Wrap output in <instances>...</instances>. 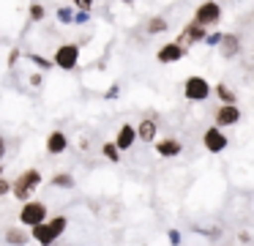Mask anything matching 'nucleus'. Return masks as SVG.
Returning <instances> with one entry per match:
<instances>
[{
  "label": "nucleus",
  "mask_w": 254,
  "mask_h": 246,
  "mask_svg": "<svg viewBox=\"0 0 254 246\" xmlns=\"http://www.w3.org/2000/svg\"><path fill=\"white\" fill-rule=\"evenodd\" d=\"M30 14H33V19H41V16H44V8H41V5H30Z\"/></svg>",
  "instance_id": "nucleus-20"
},
{
  "label": "nucleus",
  "mask_w": 254,
  "mask_h": 246,
  "mask_svg": "<svg viewBox=\"0 0 254 246\" xmlns=\"http://www.w3.org/2000/svg\"><path fill=\"white\" fill-rule=\"evenodd\" d=\"M8 189H11V186H8V180H3V178H0V194H6Z\"/></svg>",
  "instance_id": "nucleus-22"
},
{
  "label": "nucleus",
  "mask_w": 254,
  "mask_h": 246,
  "mask_svg": "<svg viewBox=\"0 0 254 246\" xmlns=\"http://www.w3.org/2000/svg\"><path fill=\"white\" fill-rule=\"evenodd\" d=\"M6 238H8V244H25L28 235H25L22 230H6Z\"/></svg>",
  "instance_id": "nucleus-16"
},
{
  "label": "nucleus",
  "mask_w": 254,
  "mask_h": 246,
  "mask_svg": "<svg viewBox=\"0 0 254 246\" xmlns=\"http://www.w3.org/2000/svg\"><path fill=\"white\" fill-rule=\"evenodd\" d=\"M104 156L110 159V162H118V148L112 145V142H107V145H104Z\"/></svg>",
  "instance_id": "nucleus-17"
},
{
  "label": "nucleus",
  "mask_w": 254,
  "mask_h": 246,
  "mask_svg": "<svg viewBox=\"0 0 254 246\" xmlns=\"http://www.w3.org/2000/svg\"><path fill=\"white\" fill-rule=\"evenodd\" d=\"M47 219V208L44 202H25L22 211H19V222L28 224V227H39Z\"/></svg>",
  "instance_id": "nucleus-2"
},
{
  "label": "nucleus",
  "mask_w": 254,
  "mask_h": 246,
  "mask_svg": "<svg viewBox=\"0 0 254 246\" xmlns=\"http://www.w3.org/2000/svg\"><path fill=\"white\" fill-rule=\"evenodd\" d=\"M156 151H159L161 156H178V153H181V142L178 140H161L159 145H156Z\"/></svg>",
  "instance_id": "nucleus-12"
},
{
  "label": "nucleus",
  "mask_w": 254,
  "mask_h": 246,
  "mask_svg": "<svg viewBox=\"0 0 254 246\" xmlns=\"http://www.w3.org/2000/svg\"><path fill=\"white\" fill-rule=\"evenodd\" d=\"M137 134L142 137L145 142H153L156 140V123H153V120H142L139 129H137Z\"/></svg>",
  "instance_id": "nucleus-14"
},
{
  "label": "nucleus",
  "mask_w": 254,
  "mask_h": 246,
  "mask_svg": "<svg viewBox=\"0 0 254 246\" xmlns=\"http://www.w3.org/2000/svg\"><path fill=\"white\" fill-rule=\"evenodd\" d=\"M181 58H183V47L178 41H172V44H167V47L159 49V60H161V63H175V60H181Z\"/></svg>",
  "instance_id": "nucleus-9"
},
{
  "label": "nucleus",
  "mask_w": 254,
  "mask_h": 246,
  "mask_svg": "<svg viewBox=\"0 0 254 246\" xmlns=\"http://www.w3.org/2000/svg\"><path fill=\"white\" fill-rule=\"evenodd\" d=\"M47 151L50 153H63L66 151V137H63L61 131H52L50 140H47Z\"/></svg>",
  "instance_id": "nucleus-11"
},
{
  "label": "nucleus",
  "mask_w": 254,
  "mask_h": 246,
  "mask_svg": "<svg viewBox=\"0 0 254 246\" xmlns=\"http://www.w3.org/2000/svg\"><path fill=\"white\" fill-rule=\"evenodd\" d=\"M221 41H224V44H221V52H224L227 58H232V55L238 52V38L235 36H224Z\"/></svg>",
  "instance_id": "nucleus-15"
},
{
  "label": "nucleus",
  "mask_w": 254,
  "mask_h": 246,
  "mask_svg": "<svg viewBox=\"0 0 254 246\" xmlns=\"http://www.w3.org/2000/svg\"><path fill=\"white\" fill-rule=\"evenodd\" d=\"M66 230V219L63 216H55L52 222H41L39 227H33V238L39 241V244H44V246H50L52 241L58 238V235Z\"/></svg>",
  "instance_id": "nucleus-1"
},
{
  "label": "nucleus",
  "mask_w": 254,
  "mask_h": 246,
  "mask_svg": "<svg viewBox=\"0 0 254 246\" xmlns=\"http://www.w3.org/2000/svg\"><path fill=\"white\" fill-rule=\"evenodd\" d=\"M238 118H241V112H238L232 104H227V107H221L219 112H216V123L219 126H230V123H235ZM219 126H216V129H219Z\"/></svg>",
  "instance_id": "nucleus-10"
},
{
  "label": "nucleus",
  "mask_w": 254,
  "mask_h": 246,
  "mask_svg": "<svg viewBox=\"0 0 254 246\" xmlns=\"http://www.w3.org/2000/svg\"><path fill=\"white\" fill-rule=\"evenodd\" d=\"M77 47L74 44H66V47H61L58 49V55H55V63L61 66V69H74L77 66Z\"/></svg>",
  "instance_id": "nucleus-7"
},
{
  "label": "nucleus",
  "mask_w": 254,
  "mask_h": 246,
  "mask_svg": "<svg viewBox=\"0 0 254 246\" xmlns=\"http://www.w3.org/2000/svg\"><path fill=\"white\" fill-rule=\"evenodd\" d=\"M0 172H3V169H0Z\"/></svg>",
  "instance_id": "nucleus-23"
},
{
  "label": "nucleus",
  "mask_w": 254,
  "mask_h": 246,
  "mask_svg": "<svg viewBox=\"0 0 254 246\" xmlns=\"http://www.w3.org/2000/svg\"><path fill=\"white\" fill-rule=\"evenodd\" d=\"M219 16H221L219 3H202V5L197 8V25H199V27L213 25V22H219Z\"/></svg>",
  "instance_id": "nucleus-5"
},
{
  "label": "nucleus",
  "mask_w": 254,
  "mask_h": 246,
  "mask_svg": "<svg viewBox=\"0 0 254 246\" xmlns=\"http://www.w3.org/2000/svg\"><path fill=\"white\" fill-rule=\"evenodd\" d=\"M205 96H208V82H205L202 77H189L186 80V98H191V101H202Z\"/></svg>",
  "instance_id": "nucleus-6"
},
{
  "label": "nucleus",
  "mask_w": 254,
  "mask_h": 246,
  "mask_svg": "<svg viewBox=\"0 0 254 246\" xmlns=\"http://www.w3.org/2000/svg\"><path fill=\"white\" fill-rule=\"evenodd\" d=\"M216 93H219V96H221V98H227V101H232V93H230V90H227V87H224V85H219V87H216Z\"/></svg>",
  "instance_id": "nucleus-19"
},
{
  "label": "nucleus",
  "mask_w": 254,
  "mask_h": 246,
  "mask_svg": "<svg viewBox=\"0 0 254 246\" xmlns=\"http://www.w3.org/2000/svg\"><path fill=\"white\" fill-rule=\"evenodd\" d=\"M183 41H202L205 38V27H199L197 22H194V25H189L186 30H183ZM181 38H178V41H181Z\"/></svg>",
  "instance_id": "nucleus-13"
},
{
  "label": "nucleus",
  "mask_w": 254,
  "mask_h": 246,
  "mask_svg": "<svg viewBox=\"0 0 254 246\" xmlns=\"http://www.w3.org/2000/svg\"><path fill=\"white\" fill-rule=\"evenodd\" d=\"M55 183H58V186H71L74 180L68 178V175H61V178H55Z\"/></svg>",
  "instance_id": "nucleus-21"
},
{
  "label": "nucleus",
  "mask_w": 254,
  "mask_h": 246,
  "mask_svg": "<svg viewBox=\"0 0 254 246\" xmlns=\"http://www.w3.org/2000/svg\"><path fill=\"white\" fill-rule=\"evenodd\" d=\"M134 140H137V129H134V126H121L118 140H115V148L118 151H126V148L134 145Z\"/></svg>",
  "instance_id": "nucleus-8"
},
{
  "label": "nucleus",
  "mask_w": 254,
  "mask_h": 246,
  "mask_svg": "<svg viewBox=\"0 0 254 246\" xmlns=\"http://www.w3.org/2000/svg\"><path fill=\"white\" fill-rule=\"evenodd\" d=\"M202 142H205V148H208L210 153H221L227 148V137H224V131L221 129H208L205 131V137H202Z\"/></svg>",
  "instance_id": "nucleus-4"
},
{
  "label": "nucleus",
  "mask_w": 254,
  "mask_h": 246,
  "mask_svg": "<svg viewBox=\"0 0 254 246\" xmlns=\"http://www.w3.org/2000/svg\"><path fill=\"white\" fill-rule=\"evenodd\" d=\"M39 180H41V175H39V169H28V172H22L17 178V183H14V197H19V200H28V194L39 186Z\"/></svg>",
  "instance_id": "nucleus-3"
},
{
  "label": "nucleus",
  "mask_w": 254,
  "mask_h": 246,
  "mask_svg": "<svg viewBox=\"0 0 254 246\" xmlns=\"http://www.w3.org/2000/svg\"><path fill=\"white\" fill-rule=\"evenodd\" d=\"M164 27H167L164 19H153V22L148 25V30H150V33H159V30H164Z\"/></svg>",
  "instance_id": "nucleus-18"
}]
</instances>
